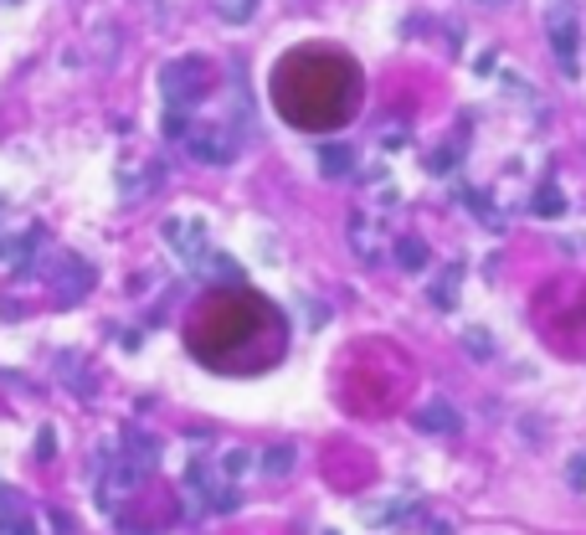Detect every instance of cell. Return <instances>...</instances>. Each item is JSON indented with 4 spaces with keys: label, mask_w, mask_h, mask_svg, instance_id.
Wrapping results in <instances>:
<instances>
[{
    "label": "cell",
    "mask_w": 586,
    "mask_h": 535,
    "mask_svg": "<svg viewBox=\"0 0 586 535\" xmlns=\"http://www.w3.org/2000/svg\"><path fill=\"white\" fill-rule=\"evenodd\" d=\"M201 88H207V63L201 57H175V63L159 67V93H165L170 109H186L190 98H201Z\"/></svg>",
    "instance_id": "obj_1"
},
{
    "label": "cell",
    "mask_w": 586,
    "mask_h": 535,
    "mask_svg": "<svg viewBox=\"0 0 586 535\" xmlns=\"http://www.w3.org/2000/svg\"><path fill=\"white\" fill-rule=\"evenodd\" d=\"M165 242L175 248V258H180L186 268H201V263H207V227H201V221L170 217V221H165Z\"/></svg>",
    "instance_id": "obj_2"
},
{
    "label": "cell",
    "mask_w": 586,
    "mask_h": 535,
    "mask_svg": "<svg viewBox=\"0 0 586 535\" xmlns=\"http://www.w3.org/2000/svg\"><path fill=\"white\" fill-rule=\"evenodd\" d=\"M551 47H555V57H561V67L576 73V21H571L566 5H555L551 11Z\"/></svg>",
    "instance_id": "obj_3"
},
{
    "label": "cell",
    "mask_w": 586,
    "mask_h": 535,
    "mask_svg": "<svg viewBox=\"0 0 586 535\" xmlns=\"http://www.w3.org/2000/svg\"><path fill=\"white\" fill-rule=\"evenodd\" d=\"M186 144H190V155L207 160V165H226L232 160V140L222 129H196V134H186Z\"/></svg>",
    "instance_id": "obj_4"
},
{
    "label": "cell",
    "mask_w": 586,
    "mask_h": 535,
    "mask_svg": "<svg viewBox=\"0 0 586 535\" xmlns=\"http://www.w3.org/2000/svg\"><path fill=\"white\" fill-rule=\"evenodd\" d=\"M88 288H93V268H88V263H78V258H62V284H57V294H62V304L82 299Z\"/></svg>",
    "instance_id": "obj_5"
},
{
    "label": "cell",
    "mask_w": 586,
    "mask_h": 535,
    "mask_svg": "<svg viewBox=\"0 0 586 535\" xmlns=\"http://www.w3.org/2000/svg\"><path fill=\"white\" fill-rule=\"evenodd\" d=\"M422 433H458V412L447 407V402H427V407H417L412 417Z\"/></svg>",
    "instance_id": "obj_6"
},
{
    "label": "cell",
    "mask_w": 586,
    "mask_h": 535,
    "mask_svg": "<svg viewBox=\"0 0 586 535\" xmlns=\"http://www.w3.org/2000/svg\"><path fill=\"white\" fill-rule=\"evenodd\" d=\"M319 165H324V175H350L355 170V155H350V144H324Z\"/></svg>",
    "instance_id": "obj_7"
},
{
    "label": "cell",
    "mask_w": 586,
    "mask_h": 535,
    "mask_svg": "<svg viewBox=\"0 0 586 535\" xmlns=\"http://www.w3.org/2000/svg\"><path fill=\"white\" fill-rule=\"evenodd\" d=\"M257 469L268 473V479H278V473H288V469H293V448H288V443H278V448H268Z\"/></svg>",
    "instance_id": "obj_8"
},
{
    "label": "cell",
    "mask_w": 586,
    "mask_h": 535,
    "mask_svg": "<svg viewBox=\"0 0 586 535\" xmlns=\"http://www.w3.org/2000/svg\"><path fill=\"white\" fill-rule=\"evenodd\" d=\"M257 0H216V16L232 21V26H242V21H253Z\"/></svg>",
    "instance_id": "obj_9"
},
{
    "label": "cell",
    "mask_w": 586,
    "mask_h": 535,
    "mask_svg": "<svg viewBox=\"0 0 586 535\" xmlns=\"http://www.w3.org/2000/svg\"><path fill=\"white\" fill-rule=\"evenodd\" d=\"M129 458H134L139 469H149V463L159 458V443L155 438H139V433H129Z\"/></svg>",
    "instance_id": "obj_10"
},
{
    "label": "cell",
    "mask_w": 586,
    "mask_h": 535,
    "mask_svg": "<svg viewBox=\"0 0 586 535\" xmlns=\"http://www.w3.org/2000/svg\"><path fill=\"white\" fill-rule=\"evenodd\" d=\"M397 263H401V268H422V263H427L422 242H412V237H407V242H397Z\"/></svg>",
    "instance_id": "obj_11"
},
{
    "label": "cell",
    "mask_w": 586,
    "mask_h": 535,
    "mask_svg": "<svg viewBox=\"0 0 586 535\" xmlns=\"http://www.w3.org/2000/svg\"><path fill=\"white\" fill-rule=\"evenodd\" d=\"M561 211H566L561 190H540V196H535V217H561Z\"/></svg>",
    "instance_id": "obj_12"
},
{
    "label": "cell",
    "mask_w": 586,
    "mask_h": 535,
    "mask_svg": "<svg viewBox=\"0 0 586 535\" xmlns=\"http://www.w3.org/2000/svg\"><path fill=\"white\" fill-rule=\"evenodd\" d=\"M21 515V500H16V489H5L0 484V520H16Z\"/></svg>",
    "instance_id": "obj_13"
},
{
    "label": "cell",
    "mask_w": 586,
    "mask_h": 535,
    "mask_svg": "<svg viewBox=\"0 0 586 535\" xmlns=\"http://www.w3.org/2000/svg\"><path fill=\"white\" fill-rule=\"evenodd\" d=\"M463 345L474 350V355H494V345H489V335H484V330H468V335H463Z\"/></svg>",
    "instance_id": "obj_14"
},
{
    "label": "cell",
    "mask_w": 586,
    "mask_h": 535,
    "mask_svg": "<svg viewBox=\"0 0 586 535\" xmlns=\"http://www.w3.org/2000/svg\"><path fill=\"white\" fill-rule=\"evenodd\" d=\"M0 535H36V525L26 515H16V520H0Z\"/></svg>",
    "instance_id": "obj_15"
},
{
    "label": "cell",
    "mask_w": 586,
    "mask_h": 535,
    "mask_svg": "<svg viewBox=\"0 0 586 535\" xmlns=\"http://www.w3.org/2000/svg\"><path fill=\"white\" fill-rule=\"evenodd\" d=\"M165 134H170V140L190 134V129H186V113H180V109H170V113H165Z\"/></svg>",
    "instance_id": "obj_16"
},
{
    "label": "cell",
    "mask_w": 586,
    "mask_h": 535,
    "mask_svg": "<svg viewBox=\"0 0 586 535\" xmlns=\"http://www.w3.org/2000/svg\"><path fill=\"white\" fill-rule=\"evenodd\" d=\"M52 453H57V433L42 427V433H36V458H52Z\"/></svg>",
    "instance_id": "obj_17"
},
{
    "label": "cell",
    "mask_w": 586,
    "mask_h": 535,
    "mask_svg": "<svg viewBox=\"0 0 586 535\" xmlns=\"http://www.w3.org/2000/svg\"><path fill=\"white\" fill-rule=\"evenodd\" d=\"M247 463H253V458L242 453V448H232V453L222 458V469H226V473H242V469H247Z\"/></svg>",
    "instance_id": "obj_18"
},
{
    "label": "cell",
    "mask_w": 586,
    "mask_h": 535,
    "mask_svg": "<svg viewBox=\"0 0 586 535\" xmlns=\"http://www.w3.org/2000/svg\"><path fill=\"white\" fill-rule=\"evenodd\" d=\"M47 520H52V530H57V535H72V520H67V515H62V510H52V515H47Z\"/></svg>",
    "instance_id": "obj_19"
},
{
    "label": "cell",
    "mask_w": 586,
    "mask_h": 535,
    "mask_svg": "<svg viewBox=\"0 0 586 535\" xmlns=\"http://www.w3.org/2000/svg\"><path fill=\"white\" fill-rule=\"evenodd\" d=\"M581 479H586V453H581V458H576V463H571V484L581 489Z\"/></svg>",
    "instance_id": "obj_20"
},
{
    "label": "cell",
    "mask_w": 586,
    "mask_h": 535,
    "mask_svg": "<svg viewBox=\"0 0 586 535\" xmlns=\"http://www.w3.org/2000/svg\"><path fill=\"white\" fill-rule=\"evenodd\" d=\"M484 5H499V0H484Z\"/></svg>",
    "instance_id": "obj_21"
}]
</instances>
